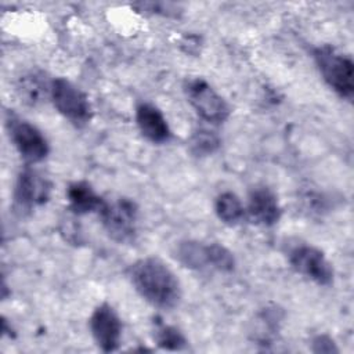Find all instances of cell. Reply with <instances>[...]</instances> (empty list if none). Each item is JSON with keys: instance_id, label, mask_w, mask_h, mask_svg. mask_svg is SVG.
<instances>
[{"instance_id": "18", "label": "cell", "mask_w": 354, "mask_h": 354, "mask_svg": "<svg viewBox=\"0 0 354 354\" xmlns=\"http://www.w3.org/2000/svg\"><path fill=\"white\" fill-rule=\"evenodd\" d=\"M209 264L212 270L220 272H232L236 267V260L232 252L218 242L207 243Z\"/></svg>"}, {"instance_id": "10", "label": "cell", "mask_w": 354, "mask_h": 354, "mask_svg": "<svg viewBox=\"0 0 354 354\" xmlns=\"http://www.w3.org/2000/svg\"><path fill=\"white\" fill-rule=\"evenodd\" d=\"M246 216L253 224L261 227H271L277 224L282 216L277 194L266 187H254L248 196V206L245 207Z\"/></svg>"}, {"instance_id": "13", "label": "cell", "mask_w": 354, "mask_h": 354, "mask_svg": "<svg viewBox=\"0 0 354 354\" xmlns=\"http://www.w3.org/2000/svg\"><path fill=\"white\" fill-rule=\"evenodd\" d=\"M68 209L73 216L97 213L104 205L105 198L98 195L87 181H73L66 188Z\"/></svg>"}, {"instance_id": "15", "label": "cell", "mask_w": 354, "mask_h": 354, "mask_svg": "<svg viewBox=\"0 0 354 354\" xmlns=\"http://www.w3.org/2000/svg\"><path fill=\"white\" fill-rule=\"evenodd\" d=\"M214 212L218 220L227 225L239 224L246 217V210L242 201L231 191H224L216 196Z\"/></svg>"}, {"instance_id": "17", "label": "cell", "mask_w": 354, "mask_h": 354, "mask_svg": "<svg viewBox=\"0 0 354 354\" xmlns=\"http://www.w3.org/2000/svg\"><path fill=\"white\" fill-rule=\"evenodd\" d=\"M220 145H221V138L218 137V134L205 127H199L194 130L188 140L189 152L199 158L214 153L220 148Z\"/></svg>"}, {"instance_id": "14", "label": "cell", "mask_w": 354, "mask_h": 354, "mask_svg": "<svg viewBox=\"0 0 354 354\" xmlns=\"http://www.w3.org/2000/svg\"><path fill=\"white\" fill-rule=\"evenodd\" d=\"M173 256L183 267L188 270L203 271L210 268L207 243L195 239L180 241L174 246Z\"/></svg>"}, {"instance_id": "1", "label": "cell", "mask_w": 354, "mask_h": 354, "mask_svg": "<svg viewBox=\"0 0 354 354\" xmlns=\"http://www.w3.org/2000/svg\"><path fill=\"white\" fill-rule=\"evenodd\" d=\"M129 279L136 292L152 307L171 310L181 300L176 274L158 257H144L129 267Z\"/></svg>"}, {"instance_id": "7", "label": "cell", "mask_w": 354, "mask_h": 354, "mask_svg": "<svg viewBox=\"0 0 354 354\" xmlns=\"http://www.w3.org/2000/svg\"><path fill=\"white\" fill-rule=\"evenodd\" d=\"M288 260L292 268L321 286H329L333 282V267L324 252L313 245L300 243L288 252Z\"/></svg>"}, {"instance_id": "20", "label": "cell", "mask_w": 354, "mask_h": 354, "mask_svg": "<svg viewBox=\"0 0 354 354\" xmlns=\"http://www.w3.org/2000/svg\"><path fill=\"white\" fill-rule=\"evenodd\" d=\"M313 351L314 353H337V347L332 337L328 335H318L313 339Z\"/></svg>"}, {"instance_id": "11", "label": "cell", "mask_w": 354, "mask_h": 354, "mask_svg": "<svg viewBox=\"0 0 354 354\" xmlns=\"http://www.w3.org/2000/svg\"><path fill=\"white\" fill-rule=\"evenodd\" d=\"M136 123L142 137L153 144H163L171 138L167 119L162 111L151 102H141L137 105Z\"/></svg>"}, {"instance_id": "5", "label": "cell", "mask_w": 354, "mask_h": 354, "mask_svg": "<svg viewBox=\"0 0 354 354\" xmlns=\"http://www.w3.org/2000/svg\"><path fill=\"white\" fill-rule=\"evenodd\" d=\"M50 100L55 109L73 126L83 127L93 118L88 97L66 77H54Z\"/></svg>"}, {"instance_id": "4", "label": "cell", "mask_w": 354, "mask_h": 354, "mask_svg": "<svg viewBox=\"0 0 354 354\" xmlns=\"http://www.w3.org/2000/svg\"><path fill=\"white\" fill-rule=\"evenodd\" d=\"M6 129L15 149L28 165L39 163L48 156L50 144L46 136L30 122L8 112L6 116Z\"/></svg>"}, {"instance_id": "16", "label": "cell", "mask_w": 354, "mask_h": 354, "mask_svg": "<svg viewBox=\"0 0 354 354\" xmlns=\"http://www.w3.org/2000/svg\"><path fill=\"white\" fill-rule=\"evenodd\" d=\"M153 340L155 343L165 350L170 351H178L187 347L188 342L184 333L169 324H165L159 317L153 318Z\"/></svg>"}, {"instance_id": "3", "label": "cell", "mask_w": 354, "mask_h": 354, "mask_svg": "<svg viewBox=\"0 0 354 354\" xmlns=\"http://www.w3.org/2000/svg\"><path fill=\"white\" fill-rule=\"evenodd\" d=\"M101 224L111 239L119 243H130L137 236L138 207L134 201L120 196L105 199L98 212Z\"/></svg>"}, {"instance_id": "6", "label": "cell", "mask_w": 354, "mask_h": 354, "mask_svg": "<svg viewBox=\"0 0 354 354\" xmlns=\"http://www.w3.org/2000/svg\"><path fill=\"white\" fill-rule=\"evenodd\" d=\"M184 93L189 105L205 122L220 124L230 118V105L205 79H188L184 83Z\"/></svg>"}, {"instance_id": "2", "label": "cell", "mask_w": 354, "mask_h": 354, "mask_svg": "<svg viewBox=\"0 0 354 354\" xmlns=\"http://www.w3.org/2000/svg\"><path fill=\"white\" fill-rule=\"evenodd\" d=\"M315 65L325 83L340 97L351 101L354 97V62L330 44H321L313 50Z\"/></svg>"}, {"instance_id": "19", "label": "cell", "mask_w": 354, "mask_h": 354, "mask_svg": "<svg viewBox=\"0 0 354 354\" xmlns=\"http://www.w3.org/2000/svg\"><path fill=\"white\" fill-rule=\"evenodd\" d=\"M133 7L145 14H156V15H163V17H177L181 12L180 6H177L174 3H165V1L136 3V4H133Z\"/></svg>"}, {"instance_id": "12", "label": "cell", "mask_w": 354, "mask_h": 354, "mask_svg": "<svg viewBox=\"0 0 354 354\" xmlns=\"http://www.w3.org/2000/svg\"><path fill=\"white\" fill-rule=\"evenodd\" d=\"M53 79L40 69H30L17 79V93L21 101L29 106H36L50 100Z\"/></svg>"}, {"instance_id": "8", "label": "cell", "mask_w": 354, "mask_h": 354, "mask_svg": "<svg viewBox=\"0 0 354 354\" xmlns=\"http://www.w3.org/2000/svg\"><path fill=\"white\" fill-rule=\"evenodd\" d=\"M51 183L30 166L24 167L15 181L12 199L14 209L21 214L46 203L51 194Z\"/></svg>"}, {"instance_id": "9", "label": "cell", "mask_w": 354, "mask_h": 354, "mask_svg": "<svg viewBox=\"0 0 354 354\" xmlns=\"http://www.w3.org/2000/svg\"><path fill=\"white\" fill-rule=\"evenodd\" d=\"M90 330L98 348L111 353L119 348L122 339V321L116 310L106 301L98 304L91 313Z\"/></svg>"}]
</instances>
